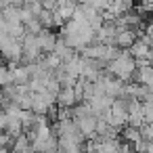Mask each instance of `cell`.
Wrapping results in <instances>:
<instances>
[{"label":"cell","instance_id":"7","mask_svg":"<svg viewBox=\"0 0 153 153\" xmlns=\"http://www.w3.org/2000/svg\"><path fill=\"white\" fill-rule=\"evenodd\" d=\"M134 42H136L134 30H124V32H120L117 38H115V46L122 48V51H130V48L134 46Z\"/></svg>","mask_w":153,"mask_h":153},{"label":"cell","instance_id":"8","mask_svg":"<svg viewBox=\"0 0 153 153\" xmlns=\"http://www.w3.org/2000/svg\"><path fill=\"white\" fill-rule=\"evenodd\" d=\"M143 113H145V122L147 124H153V99L143 103Z\"/></svg>","mask_w":153,"mask_h":153},{"label":"cell","instance_id":"6","mask_svg":"<svg viewBox=\"0 0 153 153\" xmlns=\"http://www.w3.org/2000/svg\"><path fill=\"white\" fill-rule=\"evenodd\" d=\"M57 36H53L48 30H44L42 34H38V44H40V48H42V53L44 55H51V53H55V46H57Z\"/></svg>","mask_w":153,"mask_h":153},{"label":"cell","instance_id":"10","mask_svg":"<svg viewBox=\"0 0 153 153\" xmlns=\"http://www.w3.org/2000/svg\"><path fill=\"white\" fill-rule=\"evenodd\" d=\"M32 4H42V0H25L23 7H32Z\"/></svg>","mask_w":153,"mask_h":153},{"label":"cell","instance_id":"5","mask_svg":"<svg viewBox=\"0 0 153 153\" xmlns=\"http://www.w3.org/2000/svg\"><path fill=\"white\" fill-rule=\"evenodd\" d=\"M78 103H80V99L76 94V88H63L57 97V105L61 109H74Z\"/></svg>","mask_w":153,"mask_h":153},{"label":"cell","instance_id":"4","mask_svg":"<svg viewBox=\"0 0 153 153\" xmlns=\"http://www.w3.org/2000/svg\"><path fill=\"white\" fill-rule=\"evenodd\" d=\"M130 53H132V57H134L136 61H147V57H149V53H151V38H149V36L138 38V40L134 42V46L130 48Z\"/></svg>","mask_w":153,"mask_h":153},{"label":"cell","instance_id":"1","mask_svg":"<svg viewBox=\"0 0 153 153\" xmlns=\"http://www.w3.org/2000/svg\"><path fill=\"white\" fill-rule=\"evenodd\" d=\"M136 67H138V63H136V59L132 57L130 51H122L117 59H113L111 63H107V71L111 76L120 78V80H124V82H128L130 78H134Z\"/></svg>","mask_w":153,"mask_h":153},{"label":"cell","instance_id":"9","mask_svg":"<svg viewBox=\"0 0 153 153\" xmlns=\"http://www.w3.org/2000/svg\"><path fill=\"white\" fill-rule=\"evenodd\" d=\"M42 7H44V11H57L59 2L57 0H42Z\"/></svg>","mask_w":153,"mask_h":153},{"label":"cell","instance_id":"3","mask_svg":"<svg viewBox=\"0 0 153 153\" xmlns=\"http://www.w3.org/2000/svg\"><path fill=\"white\" fill-rule=\"evenodd\" d=\"M57 103V97L55 94H51V92H40V94H36L34 92V113H38V115H44V113H48L51 111V107Z\"/></svg>","mask_w":153,"mask_h":153},{"label":"cell","instance_id":"2","mask_svg":"<svg viewBox=\"0 0 153 153\" xmlns=\"http://www.w3.org/2000/svg\"><path fill=\"white\" fill-rule=\"evenodd\" d=\"M0 46H2V55H4L7 61H11V63L23 61V42L19 38L2 34V38H0Z\"/></svg>","mask_w":153,"mask_h":153}]
</instances>
